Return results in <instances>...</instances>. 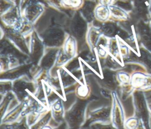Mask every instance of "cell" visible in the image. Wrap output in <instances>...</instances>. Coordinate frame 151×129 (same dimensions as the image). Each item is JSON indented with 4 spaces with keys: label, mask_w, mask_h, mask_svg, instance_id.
I'll use <instances>...</instances> for the list:
<instances>
[{
    "label": "cell",
    "mask_w": 151,
    "mask_h": 129,
    "mask_svg": "<svg viewBox=\"0 0 151 129\" xmlns=\"http://www.w3.org/2000/svg\"><path fill=\"white\" fill-rule=\"evenodd\" d=\"M44 11L43 5L34 0L27 5L22 12L24 19L33 25L42 14Z\"/></svg>",
    "instance_id": "1"
},
{
    "label": "cell",
    "mask_w": 151,
    "mask_h": 129,
    "mask_svg": "<svg viewBox=\"0 0 151 129\" xmlns=\"http://www.w3.org/2000/svg\"><path fill=\"white\" fill-rule=\"evenodd\" d=\"M131 85L140 90L151 89V75L140 72H134L130 77Z\"/></svg>",
    "instance_id": "2"
},
{
    "label": "cell",
    "mask_w": 151,
    "mask_h": 129,
    "mask_svg": "<svg viewBox=\"0 0 151 129\" xmlns=\"http://www.w3.org/2000/svg\"><path fill=\"white\" fill-rule=\"evenodd\" d=\"M21 11L19 6L14 5L2 14L1 18L5 25L14 27L23 18V17H21Z\"/></svg>",
    "instance_id": "3"
},
{
    "label": "cell",
    "mask_w": 151,
    "mask_h": 129,
    "mask_svg": "<svg viewBox=\"0 0 151 129\" xmlns=\"http://www.w3.org/2000/svg\"><path fill=\"white\" fill-rule=\"evenodd\" d=\"M103 34L101 31L96 27H91L89 28L87 34V41L89 45L96 47L101 40Z\"/></svg>",
    "instance_id": "4"
},
{
    "label": "cell",
    "mask_w": 151,
    "mask_h": 129,
    "mask_svg": "<svg viewBox=\"0 0 151 129\" xmlns=\"http://www.w3.org/2000/svg\"><path fill=\"white\" fill-rule=\"evenodd\" d=\"M110 16V12L109 6L99 4L94 9V17L99 21L104 22L109 19Z\"/></svg>",
    "instance_id": "5"
},
{
    "label": "cell",
    "mask_w": 151,
    "mask_h": 129,
    "mask_svg": "<svg viewBox=\"0 0 151 129\" xmlns=\"http://www.w3.org/2000/svg\"><path fill=\"white\" fill-rule=\"evenodd\" d=\"M109 8L110 12V16L113 18L120 20H126L127 19V14L120 7L111 4L109 6Z\"/></svg>",
    "instance_id": "6"
},
{
    "label": "cell",
    "mask_w": 151,
    "mask_h": 129,
    "mask_svg": "<svg viewBox=\"0 0 151 129\" xmlns=\"http://www.w3.org/2000/svg\"><path fill=\"white\" fill-rule=\"evenodd\" d=\"M83 1V0H60V4L64 7L77 9L82 6Z\"/></svg>",
    "instance_id": "7"
},
{
    "label": "cell",
    "mask_w": 151,
    "mask_h": 129,
    "mask_svg": "<svg viewBox=\"0 0 151 129\" xmlns=\"http://www.w3.org/2000/svg\"><path fill=\"white\" fill-rule=\"evenodd\" d=\"M139 120L136 118H130L126 122V125L129 128H134L139 125Z\"/></svg>",
    "instance_id": "8"
},
{
    "label": "cell",
    "mask_w": 151,
    "mask_h": 129,
    "mask_svg": "<svg viewBox=\"0 0 151 129\" xmlns=\"http://www.w3.org/2000/svg\"><path fill=\"white\" fill-rule=\"evenodd\" d=\"M119 80L123 83H127L130 82V77L129 74L125 72H120L118 75Z\"/></svg>",
    "instance_id": "9"
},
{
    "label": "cell",
    "mask_w": 151,
    "mask_h": 129,
    "mask_svg": "<svg viewBox=\"0 0 151 129\" xmlns=\"http://www.w3.org/2000/svg\"><path fill=\"white\" fill-rule=\"evenodd\" d=\"M113 0H99V4L101 5H104L106 6H109L110 5L112 4Z\"/></svg>",
    "instance_id": "10"
}]
</instances>
